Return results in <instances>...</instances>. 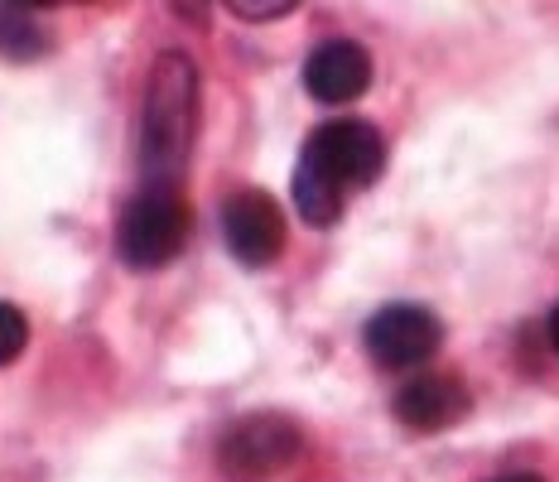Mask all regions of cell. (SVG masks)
<instances>
[{
	"instance_id": "obj_1",
	"label": "cell",
	"mask_w": 559,
	"mask_h": 482,
	"mask_svg": "<svg viewBox=\"0 0 559 482\" xmlns=\"http://www.w3.org/2000/svg\"><path fill=\"white\" fill-rule=\"evenodd\" d=\"M386 169V140L371 121L343 116V121H323L305 140L295 169V208L309 227H333L347 208L353 188H371Z\"/></svg>"
},
{
	"instance_id": "obj_2",
	"label": "cell",
	"mask_w": 559,
	"mask_h": 482,
	"mask_svg": "<svg viewBox=\"0 0 559 482\" xmlns=\"http://www.w3.org/2000/svg\"><path fill=\"white\" fill-rule=\"evenodd\" d=\"M198 140V68L189 54L169 49L155 58L145 78V107H140V179L183 188Z\"/></svg>"
},
{
	"instance_id": "obj_3",
	"label": "cell",
	"mask_w": 559,
	"mask_h": 482,
	"mask_svg": "<svg viewBox=\"0 0 559 482\" xmlns=\"http://www.w3.org/2000/svg\"><path fill=\"white\" fill-rule=\"evenodd\" d=\"M193 232V213L183 188L174 184H140L116 218V256L131 270H159L183 251Z\"/></svg>"
},
{
	"instance_id": "obj_4",
	"label": "cell",
	"mask_w": 559,
	"mask_h": 482,
	"mask_svg": "<svg viewBox=\"0 0 559 482\" xmlns=\"http://www.w3.org/2000/svg\"><path fill=\"white\" fill-rule=\"evenodd\" d=\"M299 449H305L299 420L280 415V410H251L227 425L223 444H217V468L231 482H261L295 463Z\"/></svg>"
},
{
	"instance_id": "obj_5",
	"label": "cell",
	"mask_w": 559,
	"mask_h": 482,
	"mask_svg": "<svg viewBox=\"0 0 559 482\" xmlns=\"http://www.w3.org/2000/svg\"><path fill=\"white\" fill-rule=\"evenodd\" d=\"M362 343L377 357V367H386V372L425 367L439 352V343H444V324L425 304H386V309H377L367 319Z\"/></svg>"
},
{
	"instance_id": "obj_6",
	"label": "cell",
	"mask_w": 559,
	"mask_h": 482,
	"mask_svg": "<svg viewBox=\"0 0 559 482\" xmlns=\"http://www.w3.org/2000/svg\"><path fill=\"white\" fill-rule=\"evenodd\" d=\"M223 237H227V251L241 266H251V270L271 266L280 261V251L289 242L285 208L265 188H237L223 203Z\"/></svg>"
},
{
	"instance_id": "obj_7",
	"label": "cell",
	"mask_w": 559,
	"mask_h": 482,
	"mask_svg": "<svg viewBox=\"0 0 559 482\" xmlns=\"http://www.w3.org/2000/svg\"><path fill=\"white\" fill-rule=\"evenodd\" d=\"M395 420L415 434H439V430H453L459 420H468L473 410V396L463 386V376L453 372H419L411 381L395 391Z\"/></svg>"
},
{
	"instance_id": "obj_8",
	"label": "cell",
	"mask_w": 559,
	"mask_h": 482,
	"mask_svg": "<svg viewBox=\"0 0 559 482\" xmlns=\"http://www.w3.org/2000/svg\"><path fill=\"white\" fill-rule=\"evenodd\" d=\"M305 87L323 107H347L371 87V54L357 39H323L305 63Z\"/></svg>"
},
{
	"instance_id": "obj_9",
	"label": "cell",
	"mask_w": 559,
	"mask_h": 482,
	"mask_svg": "<svg viewBox=\"0 0 559 482\" xmlns=\"http://www.w3.org/2000/svg\"><path fill=\"white\" fill-rule=\"evenodd\" d=\"M29 10L34 5H0V54L15 58V63L49 54V34H44V25Z\"/></svg>"
},
{
	"instance_id": "obj_10",
	"label": "cell",
	"mask_w": 559,
	"mask_h": 482,
	"mask_svg": "<svg viewBox=\"0 0 559 482\" xmlns=\"http://www.w3.org/2000/svg\"><path fill=\"white\" fill-rule=\"evenodd\" d=\"M25 343H29V319L15 304L0 299V367H10V362L25 352Z\"/></svg>"
},
{
	"instance_id": "obj_11",
	"label": "cell",
	"mask_w": 559,
	"mask_h": 482,
	"mask_svg": "<svg viewBox=\"0 0 559 482\" xmlns=\"http://www.w3.org/2000/svg\"><path fill=\"white\" fill-rule=\"evenodd\" d=\"M231 15L237 20H280V15H289V10H299L295 0H231Z\"/></svg>"
},
{
	"instance_id": "obj_12",
	"label": "cell",
	"mask_w": 559,
	"mask_h": 482,
	"mask_svg": "<svg viewBox=\"0 0 559 482\" xmlns=\"http://www.w3.org/2000/svg\"><path fill=\"white\" fill-rule=\"evenodd\" d=\"M492 482H545V478H535V473H507V478H492Z\"/></svg>"
},
{
	"instance_id": "obj_13",
	"label": "cell",
	"mask_w": 559,
	"mask_h": 482,
	"mask_svg": "<svg viewBox=\"0 0 559 482\" xmlns=\"http://www.w3.org/2000/svg\"><path fill=\"white\" fill-rule=\"evenodd\" d=\"M550 338H555V348H559V304H555V314H550Z\"/></svg>"
}]
</instances>
